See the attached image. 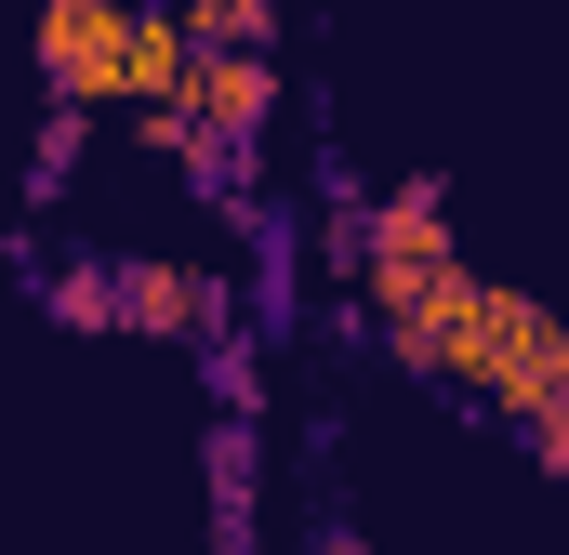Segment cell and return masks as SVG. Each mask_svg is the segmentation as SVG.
<instances>
[{
  "instance_id": "obj_1",
  "label": "cell",
  "mask_w": 569,
  "mask_h": 555,
  "mask_svg": "<svg viewBox=\"0 0 569 555\" xmlns=\"http://www.w3.org/2000/svg\"><path fill=\"white\" fill-rule=\"evenodd\" d=\"M385 357L425 371V384H450V397H477V411H503V423L569 411V317L530 304L517 278H477V265H463V291H450L437 317L385 331Z\"/></svg>"
},
{
  "instance_id": "obj_2",
  "label": "cell",
  "mask_w": 569,
  "mask_h": 555,
  "mask_svg": "<svg viewBox=\"0 0 569 555\" xmlns=\"http://www.w3.org/2000/svg\"><path fill=\"white\" fill-rule=\"evenodd\" d=\"M345 278H358V304H371V331H411V317H437L450 291H463V252H450V199L437 185H398V199H371L345 239Z\"/></svg>"
},
{
  "instance_id": "obj_3",
  "label": "cell",
  "mask_w": 569,
  "mask_h": 555,
  "mask_svg": "<svg viewBox=\"0 0 569 555\" xmlns=\"http://www.w3.org/2000/svg\"><path fill=\"white\" fill-rule=\"evenodd\" d=\"M120 13H133V0H40L53 107H80V120H107V107H120Z\"/></svg>"
},
{
  "instance_id": "obj_4",
  "label": "cell",
  "mask_w": 569,
  "mask_h": 555,
  "mask_svg": "<svg viewBox=\"0 0 569 555\" xmlns=\"http://www.w3.org/2000/svg\"><path fill=\"white\" fill-rule=\"evenodd\" d=\"M107 278H120V331L226 344V278H212V265H172V252H146V265H107Z\"/></svg>"
},
{
  "instance_id": "obj_5",
  "label": "cell",
  "mask_w": 569,
  "mask_h": 555,
  "mask_svg": "<svg viewBox=\"0 0 569 555\" xmlns=\"http://www.w3.org/2000/svg\"><path fill=\"white\" fill-rule=\"evenodd\" d=\"M186 53H199L186 13H172V0H133V13H120V107H172V93H186Z\"/></svg>"
},
{
  "instance_id": "obj_6",
  "label": "cell",
  "mask_w": 569,
  "mask_h": 555,
  "mask_svg": "<svg viewBox=\"0 0 569 555\" xmlns=\"http://www.w3.org/2000/svg\"><path fill=\"white\" fill-rule=\"evenodd\" d=\"M186 40H226V53H279V0H172Z\"/></svg>"
},
{
  "instance_id": "obj_7",
  "label": "cell",
  "mask_w": 569,
  "mask_h": 555,
  "mask_svg": "<svg viewBox=\"0 0 569 555\" xmlns=\"http://www.w3.org/2000/svg\"><path fill=\"white\" fill-rule=\"evenodd\" d=\"M517 436H530V463H557V476H569V411H543V423H517Z\"/></svg>"
}]
</instances>
